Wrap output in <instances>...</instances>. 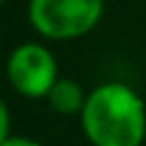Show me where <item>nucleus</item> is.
Instances as JSON below:
<instances>
[{"label": "nucleus", "mask_w": 146, "mask_h": 146, "mask_svg": "<svg viewBox=\"0 0 146 146\" xmlns=\"http://www.w3.org/2000/svg\"><path fill=\"white\" fill-rule=\"evenodd\" d=\"M80 123L91 146H141L146 103L123 82H103L87 94Z\"/></svg>", "instance_id": "f257e3e1"}, {"label": "nucleus", "mask_w": 146, "mask_h": 146, "mask_svg": "<svg viewBox=\"0 0 146 146\" xmlns=\"http://www.w3.org/2000/svg\"><path fill=\"white\" fill-rule=\"evenodd\" d=\"M103 14V0H30L32 27L48 39H75L87 34Z\"/></svg>", "instance_id": "f03ea898"}, {"label": "nucleus", "mask_w": 146, "mask_h": 146, "mask_svg": "<svg viewBox=\"0 0 146 146\" xmlns=\"http://www.w3.org/2000/svg\"><path fill=\"white\" fill-rule=\"evenodd\" d=\"M84 103H87V94L71 78H59L48 94V105L55 112L66 114V116L68 114H82Z\"/></svg>", "instance_id": "20e7f679"}, {"label": "nucleus", "mask_w": 146, "mask_h": 146, "mask_svg": "<svg viewBox=\"0 0 146 146\" xmlns=\"http://www.w3.org/2000/svg\"><path fill=\"white\" fill-rule=\"evenodd\" d=\"M0 121H2V128H0V141H2V139L11 137L9 135V107H7V103L0 105Z\"/></svg>", "instance_id": "423d86ee"}, {"label": "nucleus", "mask_w": 146, "mask_h": 146, "mask_svg": "<svg viewBox=\"0 0 146 146\" xmlns=\"http://www.w3.org/2000/svg\"><path fill=\"white\" fill-rule=\"evenodd\" d=\"M11 87L25 98H48L57 78V62L41 43H23L14 48L7 62Z\"/></svg>", "instance_id": "7ed1b4c3"}, {"label": "nucleus", "mask_w": 146, "mask_h": 146, "mask_svg": "<svg viewBox=\"0 0 146 146\" xmlns=\"http://www.w3.org/2000/svg\"><path fill=\"white\" fill-rule=\"evenodd\" d=\"M0 146H41V144L34 141V139H30V137H25V135H14V137L2 139Z\"/></svg>", "instance_id": "39448f33"}]
</instances>
